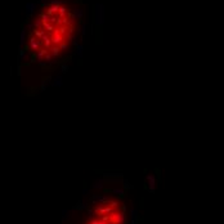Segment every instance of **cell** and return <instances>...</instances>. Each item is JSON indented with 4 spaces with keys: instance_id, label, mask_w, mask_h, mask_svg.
<instances>
[{
    "instance_id": "cell-1",
    "label": "cell",
    "mask_w": 224,
    "mask_h": 224,
    "mask_svg": "<svg viewBox=\"0 0 224 224\" xmlns=\"http://www.w3.org/2000/svg\"><path fill=\"white\" fill-rule=\"evenodd\" d=\"M76 32V17L63 1L44 5L28 32L27 49L40 63H50L66 54Z\"/></svg>"
}]
</instances>
